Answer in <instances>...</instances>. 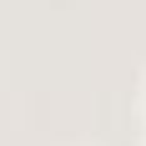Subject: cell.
I'll return each instance as SVG.
<instances>
[{
	"instance_id": "6da1fadb",
	"label": "cell",
	"mask_w": 146,
	"mask_h": 146,
	"mask_svg": "<svg viewBox=\"0 0 146 146\" xmlns=\"http://www.w3.org/2000/svg\"><path fill=\"white\" fill-rule=\"evenodd\" d=\"M141 101H146V96H141Z\"/></svg>"
}]
</instances>
